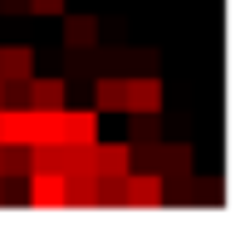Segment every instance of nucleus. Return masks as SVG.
<instances>
[{
  "mask_svg": "<svg viewBox=\"0 0 250 250\" xmlns=\"http://www.w3.org/2000/svg\"><path fill=\"white\" fill-rule=\"evenodd\" d=\"M162 79L157 74H128L123 79V113H162Z\"/></svg>",
  "mask_w": 250,
  "mask_h": 250,
  "instance_id": "nucleus-1",
  "label": "nucleus"
},
{
  "mask_svg": "<svg viewBox=\"0 0 250 250\" xmlns=\"http://www.w3.org/2000/svg\"><path fill=\"white\" fill-rule=\"evenodd\" d=\"M162 201H167V182H162V172H128V187H123V206L157 211Z\"/></svg>",
  "mask_w": 250,
  "mask_h": 250,
  "instance_id": "nucleus-2",
  "label": "nucleus"
},
{
  "mask_svg": "<svg viewBox=\"0 0 250 250\" xmlns=\"http://www.w3.org/2000/svg\"><path fill=\"white\" fill-rule=\"evenodd\" d=\"M30 108H40V113H54V108H69V79L64 74H54V79H40V74H30Z\"/></svg>",
  "mask_w": 250,
  "mask_h": 250,
  "instance_id": "nucleus-3",
  "label": "nucleus"
},
{
  "mask_svg": "<svg viewBox=\"0 0 250 250\" xmlns=\"http://www.w3.org/2000/svg\"><path fill=\"white\" fill-rule=\"evenodd\" d=\"M64 49L74 54H93L98 49V15H64Z\"/></svg>",
  "mask_w": 250,
  "mask_h": 250,
  "instance_id": "nucleus-4",
  "label": "nucleus"
},
{
  "mask_svg": "<svg viewBox=\"0 0 250 250\" xmlns=\"http://www.w3.org/2000/svg\"><path fill=\"white\" fill-rule=\"evenodd\" d=\"M59 143H98V108H64L59 113Z\"/></svg>",
  "mask_w": 250,
  "mask_h": 250,
  "instance_id": "nucleus-5",
  "label": "nucleus"
},
{
  "mask_svg": "<svg viewBox=\"0 0 250 250\" xmlns=\"http://www.w3.org/2000/svg\"><path fill=\"white\" fill-rule=\"evenodd\" d=\"M64 206H98V172L93 167L64 172Z\"/></svg>",
  "mask_w": 250,
  "mask_h": 250,
  "instance_id": "nucleus-6",
  "label": "nucleus"
},
{
  "mask_svg": "<svg viewBox=\"0 0 250 250\" xmlns=\"http://www.w3.org/2000/svg\"><path fill=\"white\" fill-rule=\"evenodd\" d=\"M30 201L44 211H64V172H30Z\"/></svg>",
  "mask_w": 250,
  "mask_h": 250,
  "instance_id": "nucleus-7",
  "label": "nucleus"
},
{
  "mask_svg": "<svg viewBox=\"0 0 250 250\" xmlns=\"http://www.w3.org/2000/svg\"><path fill=\"white\" fill-rule=\"evenodd\" d=\"M35 74V49L30 44H0V79H30Z\"/></svg>",
  "mask_w": 250,
  "mask_h": 250,
  "instance_id": "nucleus-8",
  "label": "nucleus"
},
{
  "mask_svg": "<svg viewBox=\"0 0 250 250\" xmlns=\"http://www.w3.org/2000/svg\"><path fill=\"white\" fill-rule=\"evenodd\" d=\"M93 108L98 113H123V74H98L93 79Z\"/></svg>",
  "mask_w": 250,
  "mask_h": 250,
  "instance_id": "nucleus-9",
  "label": "nucleus"
},
{
  "mask_svg": "<svg viewBox=\"0 0 250 250\" xmlns=\"http://www.w3.org/2000/svg\"><path fill=\"white\" fill-rule=\"evenodd\" d=\"M157 138H162L157 113H128V143H157Z\"/></svg>",
  "mask_w": 250,
  "mask_h": 250,
  "instance_id": "nucleus-10",
  "label": "nucleus"
},
{
  "mask_svg": "<svg viewBox=\"0 0 250 250\" xmlns=\"http://www.w3.org/2000/svg\"><path fill=\"white\" fill-rule=\"evenodd\" d=\"M25 5H30V15H64L69 0H25Z\"/></svg>",
  "mask_w": 250,
  "mask_h": 250,
  "instance_id": "nucleus-11",
  "label": "nucleus"
},
{
  "mask_svg": "<svg viewBox=\"0 0 250 250\" xmlns=\"http://www.w3.org/2000/svg\"><path fill=\"white\" fill-rule=\"evenodd\" d=\"M0 15H30L25 0H0Z\"/></svg>",
  "mask_w": 250,
  "mask_h": 250,
  "instance_id": "nucleus-12",
  "label": "nucleus"
},
{
  "mask_svg": "<svg viewBox=\"0 0 250 250\" xmlns=\"http://www.w3.org/2000/svg\"><path fill=\"white\" fill-rule=\"evenodd\" d=\"M0 201H5V187H0Z\"/></svg>",
  "mask_w": 250,
  "mask_h": 250,
  "instance_id": "nucleus-13",
  "label": "nucleus"
},
{
  "mask_svg": "<svg viewBox=\"0 0 250 250\" xmlns=\"http://www.w3.org/2000/svg\"><path fill=\"white\" fill-rule=\"evenodd\" d=\"M0 88H5V83H0Z\"/></svg>",
  "mask_w": 250,
  "mask_h": 250,
  "instance_id": "nucleus-14",
  "label": "nucleus"
}]
</instances>
